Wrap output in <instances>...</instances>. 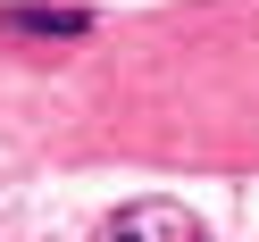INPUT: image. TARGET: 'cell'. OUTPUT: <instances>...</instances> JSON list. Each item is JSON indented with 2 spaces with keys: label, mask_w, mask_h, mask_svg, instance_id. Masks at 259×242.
Listing matches in <instances>:
<instances>
[{
  "label": "cell",
  "mask_w": 259,
  "mask_h": 242,
  "mask_svg": "<svg viewBox=\"0 0 259 242\" xmlns=\"http://www.w3.org/2000/svg\"><path fill=\"white\" fill-rule=\"evenodd\" d=\"M92 242H209V225L192 217L184 201H125Z\"/></svg>",
  "instance_id": "obj_1"
},
{
  "label": "cell",
  "mask_w": 259,
  "mask_h": 242,
  "mask_svg": "<svg viewBox=\"0 0 259 242\" xmlns=\"http://www.w3.org/2000/svg\"><path fill=\"white\" fill-rule=\"evenodd\" d=\"M84 34V9H9V34Z\"/></svg>",
  "instance_id": "obj_2"
}]
</instances>
